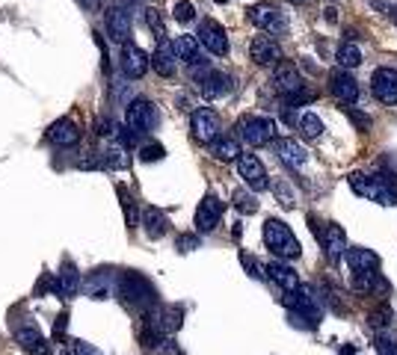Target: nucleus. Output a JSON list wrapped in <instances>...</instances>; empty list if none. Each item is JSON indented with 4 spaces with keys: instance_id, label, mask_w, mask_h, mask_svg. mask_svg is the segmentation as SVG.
<instances>
[{
    "instance_id": "nucleus-1",
    "label": "nucleus",
    "mask_w": 397,
    "mask_h": 355,
    "mask_svg": "<svg viewBox=\"0 0 397 355\" xmlns=\"http://www.w3.org/2000/svg\"><path fill=\"white\" fill-rule=\"evenodd\" d=\"M264 243L279 261H296L303 254L300 240L294 237V231L282 219H267L264 222Z\"/></svg>"
},
{
    "instance_id": "nucleus-2",
    "label": "nucleus",
    "mask_w": 397,
    "mask_h": 355,
    "mask_svg": "<svg viewBox=\"0 0 397 355\" xmlns=\"http://www.w3.org/2000/svg\"><path fill=\"white\" fill-rule=\"evenodd\" d=\"M347 183H350V190L362 195V198H371V202L377 205H397V190L389 183V178H382V175H365V172H353L347 175Z\"/></svg>"
},
{
    "instance_id": "nucleus-3",
    "label": "nucleus",
    "mask_w": 397,
    "mask_h": 355,
    "mask_svg": "<svg viewBox=\"0 0 397 355\" xmlns=\"http://www.w3.org/2000/svg\"><path fill=\"white\" fill-rule=\"evenodd\" d=\"M116 288H119L122 302L131 305V308H149V305H154V299H158V293H154L151 281H149L146 276H139V273H125V276H119Z\"/></svg>"
},
{
    "instance_id": "nucleus-4",
    "label": "nucleus",
    "mask_w": 397,
    "mask_h": 355,
    "mask_svg": "<svg viewBox=\"0 0 397 355\" xmlns=\"http://www.w3.org/2000/svg\"><path fill=\"white\" fill-rule=\"evenodd\" d=\"M237 139L246 142L249 148H261L267 142L276 139V122L267 119V116H244L237 122Z\"/></svg>"
},
{
    "instance_id": "nucleus-5",
    "label": "nucleus",
    "mask_w": 397,
    "mask_h": 355,
    "mask_svg": "<svg viewBox=\"0 0 397 355\" xmlns=\"http://www.w3.org/2000/svg\"><path fill=\"white\" fill-rule=\"evenodd\" d=\"M249 21L255 27H261L264 33H270V36L288 33V18H285V12H282L276 4H255L249 9Z\"/></svg>"
},
{
    "instance_id": "nucleus-6",
    "label": "nucleus",
    "mask_w": 397,
    "mask_h": 355,
    "mask_svg": "<svg viewBox=\"0 0 397 355\" xmlns=\"http://www.w3.org/2000/svg\"><path fill=\"white\" fill-rule=\"evenodd\" d=\"M190 131H193V139L210 146L214 139H220V131H222L220 116L210 107H198V110H193V116H190Z\"/></svg>"
},
{
    "instance_id": "nucleus-7",
    "label": "nucleus",
    "mask_w": 397,
    "mask_h": 355,
    "mask_svg": "<svg viewBox=\"0 0 397 355\" xmlns=\"http://www.w3.org/2000/svg\"><path fill=\"white\" fill-rule=\"evenodd\" d=\"M125 124L137 134H146L158 124V110H154V104L146 101V98H134V101L125 107Z\"/></svg>"
},
{
    "instance_id": "nucleus-8",
    "label": "nucleus",
    "mask_w": 397,
    "mask_h": 355,
    "mask_svg": "<svg viewBox=\"0 0 397 355\" xmlns=\"http://www.w3.org/2000/svg\"><path fill=\"white\" fill-rule=\"evenodd\" d=\"M237 172H240V178H244V183L252 193H261V190L270 187V181H267V169H264V163L258 157H255V154H240Z\"/></svg>"
},
{
    "instance_id": "nucleus-9",
    "label": "nucleus",
    "mask_w": 397,
    "mask_h": 355,
    "mask_svg": "<svg viewBox=\"0 0 397 355\" xmlns=\"http://www.w3.org/2000/svg\"><path fill=\"white\" fill-rule=\"evenodd\" d=\"M371 89H374V98L379 104L386 107H394L397 104V68H377L374 77H371Z\"/></svg>"
},
{
    "instance_id": "nucleus-10",
    "label": "nucleus",
    "mask_w": 397,
    "mask_h": 355,
    "mask_svg": "<svg viewBox=\"0 0 397 355\" xmlns=\"http://www.w3.org/2000/svg\"><path fill=\"white\" fill-rule=\"evenodd\" d=\"M198 41L214 53V56H225L229 53V36H225V27L214 18H205L198 24Z\"/></svg>"
},
{
    "instance_id": "nucleus-11",
    "label": "nucleus",
    "mask_w": 397,
    "mask_h": 355,
    "mask_svg": "<svg viewBox=\"0 0 397 355\" xmlns=\"http://www.w3.org/2000/svg\"><path fill=\"white\" fill-rule=\"evenodd\" d=\"M222 210H225V205L217 195H205L202 202H198V207H196V231H202V234L214 231L220 225V219H222Z\"/></svg>"
},
{
    "instance_id": "nucleus-12",
    "label": "nucleus",
    "mask_w": 397,
    "mask_h": 355,
    "mask_svg": "<svg viewBox=\"0 0 397 355\" xmlns=\"http://www.w3.org/2000/svg\"><path fill=\"white\" fill-rule=\"evenodd\" d=\"M329 92L344 107L359 101V83H356V77H353V75H347V68H338V71H332V75H329Z\"/></svg>"
},
{
    "instance_id": "nucleus-13",
    "label": "nucleus",
    "mask_w": 397,
    "mask_h": 355,
    "mask_svg": "<svg viewBox=\"0 0 397 355\" xmlns=\"http://www.w3.org/2000/svg\"><path fill=\"white\" fill-rule=\"evenodd\" d=\"M249 56L255 65H279L282 63V48L273 36H255L249 41Z\"/></svg>"
},
{
    "instance_id": "nucleus-14",
    "label": "nucleus",
    "mask_w": 397,
    "mask_h": 355,
    "mask_svg": "<svg viewBox=\"0 0 397 355\" xmlns=\"http://www.w3.org/2000/svg\"><path fill=\"white\" fill-rule=\"evenodd\" d=\"M317 240H320V246L326 249V258H329V261H341V254H347V234H344L341 225L329 222L323 231H317Z\"/></svg>"
},
{
    "instance_id": "nucleus-15",
    "label": "nucleus",
    "mask_w": 397,
    "mask_h": 355,
    "mask_svg": "<svg viewBox=\"0 0 397 355\" xmlns=\"http://www.w3.org/2000/svg\"><path fill=\"white\" fill-rule=\"evenodd\" d=\"M303 86H305V83L300 77V71H296V65H291V63H279L276 65V71H273V89L279 95L291 98L296 92H303Z\"/></svg>"
},
{
    "instance_id": "nucleus-16",
    "label": "nucleus",
    "mask_w": 397,
    "mask_h": 355,
    "mask_svg": "<svg viewBox=\"0 0 397 355\" xmlns=\"http://www.w3.org/2000/svg\"><path fill=\"white\" fill-rule=\"evenodd\" d=\"M149 65H151V56L143 48H137V45H125L122 48V71H125V77H131V80L146 77Z\"/></svg>"
},
{
    "instance_id": "nucleus-17",
    "label": "nucleus",
    "mask_w": 397,
    "mask_h": 355,
    "mask_svg": "<svg viewBox=\"0 0 397 355\" xmlns=\"http://www.w3.org/2000/svg\"><path fill=\"white\" fill-rule=\"evenodd\" d=\"M198 92H202V98H208V101H217V98L232 92V77L225 75V71H205V75L198 77Z\"/></svg>"
},
{
    "instance_id": "nucleus-18",
    "label": "nucleus",
    "mask_w": 397,
    "mask_h": 355,
    "mask_svg": "<svg viewBox=\"0 0 397 355\" xmlns=\"http://www.w3.org/2000/svg\"><path fill=\"white\" fill-rule=\"evenodd\" d=\"M48 136H51V142L56 148H72V146H77V142H80V127L72 119H56L48 127Z\"/></svg>"
},
{
    "instance_id": "nucleus-19",
    "label": "nucleus",
    "mask_w": 397,
    "mask_h": 355,
    "mask_svg": "<svg viewBox=\"0 0 397 355\" xmlns=\"http://www.w3.org/2000/svg\"><path fill=\"white\" fill-rule=\"evenodd\" d=\"M264 273H267V278H270L273 284H279V288L285 290V293H291V290L300 288V276L294 273V266H288L285 261H279V258L267 264Z\"/></svg>"
},
{
    "instance_id": "nucleus-20",
    "label": "nucleus",
    "mask_w": 397,
    "mask_h": 355,
    "mask_svg": "<svg viewBox=\"0 0 397 355\" xmlns=\"http://www.w3.org/2000/svg\"><path fill=\"white\" fill-rule=\"evenodd\" d=\"M175 60H178V53H175V41L160 39L158 51L151 53V68L158 71L160 77H172V75H175Z\"/></svg>"
},
{
    "instance_id": "nucleus-21",
    "label": "nucleus",
    "mask_w": 397,
    "mask_h": 355,
    "mask_svg": "<svg viewBox=\"0 0 397 355\" xmlns=\"http://www.w3.org/2000/svg\"><path fill=\"white\" fill-rule=\"evenodd\" d=\"M107 33L113 41H122V45H127V39H131V15L122 6H113L107 12Z\"/></svg>"
},
{
    "instance_id": "nucleus-22",
    "label": "nucleus",
    "mask_w": 397,
    "mask_h": 355,
    "mask_svg": "<svg viewBox=\"0 0 397 355\" xmlns=\"http://www.w3.org/2000/svg\"><path fill=\"white\" fill-rule=\"evenodd\" d=\"M276 154L288 169H300L308 160V151L296 139H276Z\"/></svg>"
},
{
    "instance_id": "nucleus-23",
    "label": "nucleus",
    "mask_w": 397,
    "mask_h": 355,
    "mask_svg": "<svg viewBox=\"0 0 397 355\" xmlns=\"http://www.w3.org/2000/svg\"><path fill=\"white\" fill-rule=\"evenodd\" d=\"M175 53H178V60H184L193 71L202 68V65L208 68V60H205L202 53H198V41H196L193 36H178V39H175Z\"/></svg>"
},
{
    "instance_id": "nucleus-24",
    "label": "nucleus",
    "mask_w": 397,
    "mask_h": 355,
    "mask_svg": "<svg viewBox=\"0 0 397 355\" xmlns=\"http://www.w3.org/2000/svg\"><path fill=\"white\" fill-rule=\"evenodd\" d=\"M347 266L353 269V276H356V273H371V269L379 266V258H377V252L356 246V249L347 252Z\"/></svg>"
},
{
    "instance_id": "nucleus-25",
    "label": "nucleus",
    "mask_w": 397,
    "mask_h": 355,
    "mask_svg": "<svg viewBox=\"0 0 397 355\" xmlns=\"http://www.w3.org/2000/svg\"><path fill=\"white\" fill-rule=\"evenodd\" d=\"M143 228L149 234V240H160L169 231V219L160 207H146L143 210Z\"/></svg>"
},
{
    "instance_id": "nucleus-26",
    "label": "nucleus",
    "mask_w": 397,
    "mask_h": 355,
    "mask_svg": "<svg viewBox=\"0 0 397 355\" xmlns=\"http://www.w3.org/2000/svg\"><path fill=\"white\" fill-rule=\"evenodd\" d=\"M15 340L21 344V349L30 352V355H51V347L45 344V337H42L36 329H30V325H27V329H18Z\"/></svg>"
},
{
    "instance_id": "nucleus-27",
    "label": "nucleus",
    "mask_w": 397,
    "mask_h": 355,
    "mask_svg": "<svg viewBox=\"0 0 397 355\" xmlns=\"http://www.w3.org/2000/svg\"><path fill=\"white\" fill-rule=\"evenodd\" d=\"M210 154L222 163H234V160H240V139L237 136H220V139L210 142Z\"/></svg>"
},
{
    "instance_id": "nucleus-28",
    "label": "nucleus",
    "mask_w": 397,
    "mask_h": 355,
    "mask_svg": "<svg viewBox=\"0 0 397 355\" xmlns=\"http://www.w3.org/2000/svg\"><path fill=\"white\" fill-rule=\"evenodd\" d=\"M60 293L65 296V299H75V296L80 293V288H83V278H80V273L72 266V264H63V273H60Z\"/></svg>"
},
{
    "instance_id": "nucleus-29",
    "label": "nucleus",
    "mask_w": 397,
    "mask_h": 355,
    "mask_svg": "<svg viewBox=\"0 0 397 355\" xmlns=\"http://www.w3.org/2000/svg\"><path fill=\"white\" fill-rule=\"evenodd\" d=\"M353 288H356L359 293H374V290H379V293H386L389 290V284H386V278H379V273H356L353 276Z\"/></svg>"
},
{
    "instance_id": "nucleus-30",
    "label": "nucleus",
    "mask_w": 397,
    "mask_h": 355,
    "mask_svg": "<svg viewBox=\"0 0 397 355\" xmlns=\"http://www.w3.org/2000/svg\"><path fill=\"white\" fill-rule=\"evenodd\" d=\"M110 290H113V278L107 273H92L87 278V293L92 296V299H107Z\"/></svg>"
},
{
    "instance_id": "nucleus-31",
    "label": "nucleus",
    "mask_w": 397,
    "mask_h": 355,
    "mask_svg": "<svg viewBox=\"0 0 397 355\" xmlns=\"http://www.w3.org/2000/svg\"><path fill=\"white\" fill-rule=\"evenodd\" d=\"M335 60H338V65H341V68H356V65H362V51L353 45V41H344V45L338 48Z\"/></svg>"
},
{
    "instance_id": "nucleus-32",
    "label": "nucleus",
    "mask_w": 397,
    "mask_h": 355,
    "mask_svg": "<svg viewBox=\"0 0 397 355\" xmlns=\"http://www.w3.org/2000/svg\"><path fill=\"white\" fill-rule=\"evenodd\" d=\"M300 134H303L305 139H317V136L323 134L320 116H315V112H303V116H300Z\"/></svg>"
},
{
    "instance_id": "nucleus-33",
    "label": "nucleus",
    "mask_w": 397,
    "mask_h": 355,
    "mask_svg": "<svg viewBox=\"0 0 397 355\" xmlns=\"http://www.w3.org/2000/svg\"><path fill=\"white\" fill-rule=\"evenodd\" d=\"M391 323V308H389V302H382L379 308H374L371 314H367V325H371V329H386V325Z\"/></svg>"
},
{
    "instance_id": "nucleus-34",
    "label": "nucleus",
    "mask_w": 397,
    "mask_h": 355,
    "mask_svg": "<svg viewBox=\"0 0 397 355\" xmlns=\"http://www.w3.org/2000/svg\"><path fill=\"white\" fill-rule=\"evenodd\" d=\"M163 157H166V148L160 146V142H149V146L139 148V160L143 163H158Z\"/></svg>"
},
{
    "instance_id": "nucleus-35",
    "label": "nucleus",
    "mask_w": 397,
    "mask_h": 355,
    "mask_svg": "<svg viewBox=\"0 0 397 355\" xmlns=\"http://www.w3.org/2000/svg\"><path fill=\"white\" fill-rule=\"evenodd\" d=\"M104 166H110V169H125V166H127V154H125V148H122V146L107 148V151H104Z\"/></svg>"
},
{
    "instance_id": "nucleus-36",
    "label": "nucleus",
    "mask_w": 397,
    "mask_h": 355,
    "mask_svg": "<svg viewBox=\"0 0 397 355\" xmlns=\"http://www.w3.org/2000/svg\"><path fill=\"white\" fill-rule=\"evenodd\" d=\"M232 198H234V207H237L240 213H255V210H258V202H255V195L246 193V190H237Z\"/></svg>"
},
{
    "instance_id": "nucleus-37",
    "label": "nucleus",
    "mask_w": 397,
    "mask_h": 355,
    "mask_svg": "<svg viewBox=\"0 0 397 355\" xmlns=\"http://www.w3.org/2000/svg\"><path fill=\"white\" fill-rule=\"evenodd\" d=\"M146 24H149V30L158 36V39H166V27H163V18H160V12H154L149 9L146 12Z\"/></svg>"
},
{
    "instance_id": "nucleus-38",
    "label": "nucleus",
    "mask_w": 397,
    "mask_h": 355,
    "mask_svg": "<svg viewBox=\"0 0 397 355\" xmlns=\"http://www.w3.org/2000/svg\"><path fill=\"white\" fill-rule=\"evenodd\" d=\"M193 18H196V9H193L190 0H178V4H175V21L190 24Z\"/></svg>"
},
{
    "instance_id": "nucleus-39",
    "label": "nucleus",
    "mask_w": 397,
    "mask_h": 355,
    "mask_svg": "<svg viewBox=\"0 0 397 355\" xmlns=\"http://www.w3.org/2000/svg\"><path fill=\"white\" fill-rule=\"evenodd\" d=\"M240 264H244V269H246V273H249L252 278H264V276H267V273H264V269L258 266V261H255V258H252V254H246V252H244V254H240Z\"/></svg>"
},
{
    "instance_id": "nucleus-40",
    "label": "nucleus",
    "mask_w": 397,
    "mask_h": 355,
    "mask_svg": "<svg viewBox=\"0 0 397 355\" xmlns=\"http://www.w3.org/2000/svg\"><path fill=\"white\" fill-rule=\"evenodd\" d=\"M374 347H377V355H397V340H391L386 335H379L374 340Z\"/></svg>"
},
{
    "instance_id": "nucleus-41",
    "label": "nucleus",
    "mask_w": 397,
    "mask_h": 355,
    "mask_svg": "<svg viewBox=\"0 0 397 355\" xmlns=\"http://www.w3.org/2000/svg\"><path fill=\"white\" fill-rule=\"evenodd\" d=\"M344 112H347V119L359 127V131H367V127H371V116H365V112L353 110V107H344Z\"/></svg>"
},
{
    "instance_id": "nucleus-42",
    "label": "nucleus",
    "mask_w": 397,
    "mask_h": 355,
    "mask_svg": "<svg viewBox=\"0 0 397 355\" xmlns=\"http://www.w3.org/2000/svg\"><path fill=\"white\" fill-rule=\"evenodd\" d=\"M119 195H122V207H125V219H127V225H137V207H134V202H131V195H125V190L119 187Z\"/></svg>"
},
{
    "instance_id": "nucleus-43",
    "label": "nucleus",
    "mask_w": 397,
    "mask_h": 355,
    "mask_svg": "<svg viewBox=\"0 0 397 355\" xmlns=\"http://www.w3.org/2000/svg\"><path fill=\"white\" fill-rule=\"evenodd\" d=\"M273 193L279 195V202H282V207H294L296 202H294V193L285 187V183H276V187H273Z\"/></svg>"
},
{
    "instance_id": "nucleus-44",
    "label": "nucleus",
    "mask_w": 397,
    "mask_h": 355,
    "mask_svg": "<svg viewBox=\"0 0 397 355\" xmlns=\"http://www.w3.org/2000/svg\"><path fill=\"white\" fill-rule=\"evenodd\" d=\"M72 355H104L101 349H95L92 344H83V340H75L72 344Z\"/></svg>"
},
{
    "instance_id": "nucleus-45",
    "label": "nucleus",
    "mask_w": 397,
    "mask_h": 355,
    "mask_svg": "<svg viewBox=\"0 0 397 355\" xmlns=\"http://www.w3.org/2000/svg\"><path fill=\"white\" fill-rule=\"evenodd\" d=\"M137 136H139V134H137V131H131V127L125 124V127H122V134H119V146H122V148L137 146Z\"/></svg>"
},
{
    "instance_id": "nucleus-46",
    "label": "nucleus",
    "mask_w": 397,
    "mask_h": 355,
    "mask_svg": "<svg viewBox=\"0 0 397 355\" xmlns=\"http://www.w3.org/2000/svg\"><path fill=\"white\" fill-rule=\"evenodd\" d=\"M178 249H181V252L198 249V237H196V234H181V237H178Z\"/></svg>"
},
{
    "instance_id": "nucleus-47",
    "label": "nucleus",
    "mask_w": 397,
    "mask_h": 355,
    "mask_svg": "<svg viewBox=\"0 0 397 355\" xmlns=\"http://www.w3.org/2000/svg\"><path fill=\"white\" fill-rule=\"evenodd\" d=\"M113 127H116V124H113V119H101V122H98V134H101V136H113V134H116Z\"/></svg>"
},
{
    "instance_id": "nucleus-48",
    "label": "nucleus",
    "mask_w": 397,
    "mask_h": 355,
    "mask_svg": "<svg viewBox=\"0 0 397 355\" xmlns=\"http://www.w3.org/2000/svg\"><path fill=\"white\" fill-rule=\"evenodd\" d=\"M338 355H356V349H353V347H344V349L338 352Z\"/></svg>"
},
{
    "instance_id": "nucleus-49",
    "label": "nucleus",
    "mask_w": 397,
    "mask_h": 355,
    "mask_svg": "<svg viewBox=\"0 0 397 355\" xmlns=\"http://www.w3.org/2000/svg\"><path fill=\"white\" fill-rule=\"evenodd\" d=\"M291 4H296V6H300V4H305V0H291Z\"/></svg>"
},
{
    "instance_id": "nucleus-50",
    "label": "nucleus",
    "mask_w": 397,
    "mask_h": 355,
    "mask_svg": "<svg viewBox=\"0 0 397 355\" xmlns=\"http://www.w3.org/2000/svg\"><path fill=\"white\" fill-rule=\"evenodd\" d=\"M217 4H225V0H217Z\"/></svg>"
}]
</instances>
